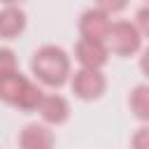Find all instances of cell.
<instances>
[{
	"label": "cell",
	"mask_w": 149,
	"mask_h": 149,
	"mask_svg": "<svg viewBox=\"0 0 149 149\" xmlns=\"http://www.w3.org/2000/svg\"><path fill=\"white\" fill-rule=\"evenodd\" d=\"M30 70L37 81H42L44 86H51V88H58L72 79L70 56L63 47H56V44L40 47L30 58Z\"/></svg>",
	"instance_id": "6da1fadb"
},
{
	"label": "cell",
	"mask_w": 149,
	"mask_h": 149,
	"mask_svg": "<svg viewBox=\"0 0 149 149\" xmlns=\"http://www.w3.org/2000/svg\"><path fill=\"white\" fill-rule=\"evenodd\" d=\"M107 47L114 56L128 58V56H133L142 49V33L130 21H114L109 37H107Z\"/></svg>",
	"instance_id": "7a4b0ae2"
},
{
	"label": "cell",
	"mask_w": 149,
	"mask_h": 149,
	"mask_svg": "<svg viewBox=\"0 0 149 149\" xmlns=\"http://www.w3.org/2000/svg\"><path fill=\"white\" fill-rule=\"evenodd\" d=\"M70 86H72V93L84 100V102H91V100H98L105 88H107V77L102 74V70H93V68H79L72 79H70Z\"/></svg>",
	"instance_id": "3957f363"
},
{
	"label": "cell",
	"mask_w": 149,
	"mask_h": 149,
	"mask_svg": "<svg viewBox=\"0 0 149 149\" xmlns=\"http://www.w3.org/2000/svg\"><path fill=\"white\" fill-rule=\"evenodd\" d=\"M109 47L102 40H88V37H79V42L74 44V58L79 61L81 68H93V70H102L109 61Z\"/></svg>",
	"instance_id": "277c9868"
},
{
	"label": "cell",
	"mask_w": 149,
	"mask_h": 149,
	"mask_svg": "<svg viewBox=\"0 0 149 149\" xmlns=\"http://www.w3.org/2000/svg\"><path fill=\"white\" fill-rule=\"evenodd\" d=\"M109 30H112L109 14L102 12V9H98V7H91V9H86V12L79 16V33H81V37L107 42Z\"/></svg>",
	"instance_id": "5b68a950"
},
{
	"label": "cell",
	"mask_w": 149,
	"mask_h": 149,
	"mask_svg": "<svg viewBox=\"0 0 149 149\" xmlns=\"http://www.w3.org/2000/svg\"><path fill=\"white\" fill-rule=\"evenodd\" d=\"M19 149H54L56 135L47 123H28L16 137Z\"/></svg>",
	"instance_id": "8992f818"
},
{
	"label": "cell",
	"mask_w": 149,
	"mask_h": 149,
	"mask_svg": "<svg viewBox=\"0 0 149 149\" xmlns=\"http://www.w3.org/2000/svg\"><path fill=\"white\" fill-rule=\"evenodd\" d=\"M40 116L44 123L49 126H61L70 119V102L68 98L58 95V93H51V95H44L42 105H40Z\"/></svg>",
	"instance_id": "52a82bcc"
},
{
	"label": "cell",
	"mask_w": 149,
	"mask_h": 149,
	"mask_svg": "<svg viewBox=\"0 0 149 149\" xmlns=\"http://www.w3.org/2000/svg\"><path fill=\"white\" fill-rule=\"evenodd\" d=\"M28 26V16L21 7H2L0 12V37L14 40L19 37Z\"/></svg>",
	"instance_id": "ba28073f"
},
{
	"label": "cell",
	"mask_w": 149,
	"mask_h": 149,
	"mask_svg": "<svg viewBox=\"0 0 149 149\" xmlns=\"http://www.w3.org/2000/svg\"><path fill=\"white\" fill-rule=\"evenodd\" d=\"M28 81L30 79L26 74H21L19 70L9 72V74H0V98L5 102H9V105H16L19 95L23 93V88H26Z\"/></svg>",
	"instance_id": "9c48e42d"
},
{
	"label": "cell",
	"mask_w": 149,
	"mask_h": 149,
	"mask_svg": "<svg viewBox=\"0 0 149 149\" xmlns=\"http://www.w3.org/2000/svg\"><path fill=\"white\" fill-rule=\"evenodd\" d=\"M128 107L135 119L149 123V84H137L128 95Z\"/></svg>",
	"instance_id": "30bf717a"
},
{
	"label": "cell",
	"mask_w": 149,
	"mask_h": 149,
	"mask_svg": "<svg viewBox=\"0 0 149 149\" xmlns=\"http://www.w3.org/2000/svg\"><path fill=\"white\" fill-rule=\"evenodd\" d=\"M19 65H16V58H14V51L9 47H2L0 49V74H9V72H16Z\"/></svg>",
	"instance_id": "8fae6325"
},
{
	"label": "cell",
	"mask_w": 149,
	"mask_h": 149,
	"mask_svg": "<svg viewBox=\"0 0 149 149\" xmlns=\"http://www.w3.org/2000/svg\"><path fill=\"white\" fill-rule=\"evenodd\" d=\"M130 149H149V123L140 126V128L133 133Z\"/></svg>",
	"instance_id": "7c38bea8"
},
{
	"label": "cell",
	"mask_w": 149,
	"mask_h": 149,
	"mask_svg": "<svg viewBox=\"0 0 149 149\" xmlns=\"http://www.w3.org/2000/svg\"><path fill=\"white\" fill-rule=\"evenodd\" d=\"M95 7L107 14H119L128 7V0H95Z\"/></svg>",
	"instance_id": "4fadbf2b"
},
{
	"label": "cell",
	"mask_w": 149,
	"mask_h": 149,
	"mask_svg": "<svg viewBox=\"0 0 149 149\" xmlns=\"http://www.w3.org/2000/svg\"><path fill=\"white\" fill-rule=\"evenodd\" d=\"M135 26L140 28L142 37H149V5L140 7L137 14H135Z\"/></svg>",
	"instance_id": "5bb4252c"
},
{
	"label": "cell",
	"mask_w": 149,
	"mask_h": 149,
	"mask_svg": "<svg viewBox=\"0 0 149 149\" xmlns=\"http://www.w3.org/2000/svg\"><path fill=\"white\" fill-rule=\"evenodd\" d=\"M140 70L144 72V77L149 79V47L142 51V56H140Z\"/></svg>",
	"instance_id": "9a60e30c"
},
{
	"label": "cell",
	"mask_w": 149,
	"mask_h": 149,
	"mask_svg": "<svg viewBox=\"0 0 149 149\" xmlns=\"http://www.w3.org/2000/svg\"><path fill=\"white\" fill-rule=\"evenodd\" d=\"M21 2H23V0H2V5H5V7H19Z\"/></svg>",
	"instance_id": "2e32d148"
},
{
	"label": "cell",
	"mask_w": 149,
	"mask_h": 149,
	"mask_svg": "<svg viewBox=\"0 0 149 149\" xmlns=\"http://www.w3.org/2000/svg\"><path fill=\"white\" fill-rule=\"evenodd\" d=\"M144 2H147V5H149V0H144Z\"/></svg>",
	"instance_id": "e0dca14e"
}]
</instances>
